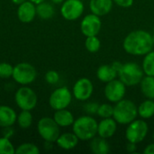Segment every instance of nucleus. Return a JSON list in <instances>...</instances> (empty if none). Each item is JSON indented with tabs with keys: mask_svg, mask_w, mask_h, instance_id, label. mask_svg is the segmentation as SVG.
<instances>
[{
	"mask_svg": "<svg viewBox=\"0 0 154 154\" xmlns=\"http://www.w3.org/2000/svg\"><path fill=\"white\" fill-rule=\"evenodd\" d=\"M152 138H153V141H154V133H153V134H152Z\"/></svg>",
	"mask_w": 154,
	"mask_h": 154,
	"instance_id": "obj_42",
	"label": "nucleus"
},
{
	"mask_svg": "<svg viewBox=\"0 0 154 154\" xmlns=\"http://www.w3.org/2000/svg\"><path fill=\"white\" fill-rule=\"evenodd\" d=\"M14 5H21V4H23V2H25V1H27V0H11Z\"/></svg>",
	"mask_w": 154,
	"mask_h": 154,
	"instance_id": "obj_38",
	"label": "nucleus"
},
{
	"mask_svg": "<svg viewBox=\"0 0 154 154\" xmlns=\"http://www.w3.org/2000/svg\"><path fill=\"white\" fill-rule=\"evenodd\" d=\"M118 77L126 87H132L140 84L144 77V72L143 68L135 62L122 63L118 70Z\"/></svg>",
	"mask_w": 154,
	"mask_h": 154,
	"instance_id": "obj_4",
	"label": "nucleus"
},
{
	"mask_svg": "<svg viewBox=\"0 0 154 154\" xmlns=\"http://www.w3.org/2000/svg\"><path fill=\"white\" fill-rule=\"evenodd\" d=\"M138 116L142 119H150L154 116V100L147 98L137 107Z\"/></svg>",
	"mask_w": 154,
	"mask_h": 154,
	"instance_id": "obj_22",
	"label": "nucleus"
},
{
	"mask_svg": "<svg viewBox=\"0 0 154 154\" xmlns=\"http://www.w3.org/2000/svg\"><path fill=\"white\" fill-rule=\"evenodd\" d=\"M15 153V149L12 144L10 139L5 137L0 138V154H14Z\"/></svg>",
	"mask_w": 154,
	"mask_h": 154,
	"instance_id": "obj_30",
	"label": "nucleus"
},
{
	"mask_svg": "<svg viewBox=\"0 0 154 154\" xmlns=\"http://www.w3.org/2000/svg\"><path fill=\"white\" fill-rule=\"evenodd\" d=\"M105 97L111 103H117L124 99L126 93V86L120 79H113L105 87Z\"/></svg>",
	"mask_w": 154,
	"mask_h": 154,
	"instance_id": "obj_10",
	"label": "nucleus"
},
{
	"mask_svg": "<svg viewBox=\"0 0 154 154\" xmlns=\"http://www.w3.org/2000/svg\"><path fill=\"white\" fill-rule=\"evenodd\" d=\"M113 4V0H90L89 9L92 14L98 16H104L110 13Z\"/></svg>",
	"mask_w": 154,
	"mask_h": 154,
	"instance_id": "obj_17",
	"label": "nucleus"
},
{
	"mask_svg": "<svg viewBox=\"0 0 154 154\" xmlns=\"http://www.w3.org/2000/svg\"><path fill=\"white\" fill-rule=\"evenodd\" d=\"M15 103L21 110H32L37 105L36 93L28 87H22L17 89L14 96Z\"/></svg>",
	"mask_w": 154,
	"mask_h": 154,
	"instance_id": "obj_8",
	"label": "nucleus"
},
{
	"mask_svg": "<svg viewBox=\"0 0 154 154\" xmlns=\"http://www.w3.org/2000/svg\"><path fill=\"white\" fill-rule=\"evenodd\" d=\"M136 149H137V147H136V143H134L128 142V143H127V145H126V150H127V152H130V153H134V152H136Z\"/></svg>",
	"mask_w": 154,
	"mask_h": 154,
	"instance_id": "obj_36",
	"label": "nucleus"
},
{
	"mask_svg": "<svg viewBox=\"0 0 154 154\" xmlns=\"http://www.w3.org/2000/svg\"><path fill=\"white\" fill-rule=\"evenodd\" d=\"M114 114V106L110 104L104 103L99 105L98 110H97V116L101 118H110L113 117Z\"/></svg>",
	"mask_w": 154,
	"mask_h": 154,
	"instance_id": "obj_29",
	"label": "nucleus"
},
{
	"mask_svg": "<svg viewBox=\"0 0 154 154\" xmlns=\"http://www.w3.org/2000/svg\"><path fill=\"white\" fill-rule=\"evenodd\" d=\"M37 129L40 136L46 142L56 143L60 134V126L53 118L42 117L39 120Z\"/></svg>",
	"mask_w": 154,
	"mask_h": 154,
	"instance_id": "obj_5",
	"label": "nucleus"
},
{
	"mask_svg": "<svg viewBox=\"0 0 154 154\" xmlns=\"http://www.w3.org/2000/svg\"><path fill=\"white\" fill-rule=\"evenodd\" d=\"M90 150L95 154H107L110 152V145L106 139L100 136L94 137L90 140Z\"/></svg>",
	"mask_w": 154,
	"mask_h": 154,
	"instance_id": "obj_21",
	"label": "nucleus"
},
{
	"mask_svg": "<svg viewBox=\"0 0 154 154\" xmlns=\"http://www.w3.org/2000/svg\"><path fill=\"white\" fill-rule=\"evenodd\" d=\"M14 134V129L12 128V126H7V127H3V132H2V134H3V137H5V138H8L10 139Z\"/></svg>",
	"mask_w": 154,
	"mask_h": 154,
	"instance_id": "obj_35",
	"label": "nucleus"
},
{
	"mask_svg": "<svg viewBox=\"0 0 154 154\" xmlns=\"http://www.w3.org/2000/svg\"><path fill=\"white\" fill-rule=\"evenodd\" d=\"M36 15V6L35 4L27 0L23 4L19 5L17 9L18 19L24 23H31Z\"/></svg>",
	"mask_w": 154,
	"mask_h": 154,
	"instance_id": "obj_15",
	"label": "nucleus"
},
{
	"mask_svg": "<svg viewBox=\"0 0 154 154\" xmlns=\"http://www.w3.org/2000/svg\"><path fill=\"white\" fill-rule=\"evenodd\" d=\"M117 130V123L116 121L110 117V118H103L97 126V134L98 136L108 139L111 138Z\"/></svg>",
	"mask_w": 154,
	"mask_h": 154,
	"instance_id": "obj_16",
	"label": "nucleus"
},
{
	"mask_svg": "<svg viewBox=\"0 0 154 154\" xmlns=\"http://www.w3.org/2000/svg\"><path fill=\"white\" fill-rule=\"evenodd\" d=\"M149 127L144 119H135L131 122L125 131V138L134 143H142L147 136Z\"/></svg>",
	"mask_w": 154,
	"mask_h": 154,
	"instance_id": "obj_7",
	"label": "nucleus"
},
{
	"mask_svg": "<svg viewBox=\"0 0 154 154\" xmlns=\"http://www.w3.org/2000/svg\"><path fill=\"white\" fill-rule=\"evenodd\" d=\"M121 65L122 63L118 61H115L112 64L101 65L97 70V79L106 84L109 81H112L116 78V76H118V70Z\"/></svg>",
	"mask_w": 154,
	"mask_h": 154,
	"instance_id": "obj_14",
	"label": "nucleus"
},
{
	"mask_svg": "<svg viewBox=\"0 0 154 154\" xmlns=\"http://www.w3.org/2000/svg\"><path fill=\"white\" fill-rule=\"evenodd\" d=\"M141 91L143 95L149 99L154 100V77L153 76H145L143 78L140 82Z\"/></svg>",
	"mask_w": 154,
	"mask_h": 154,
	"instance_id": "obj_23",
	"label": "nucleus"
},
{
	"mask_svg": "<svg viewBox=\"0 0 154 154\" xmlns=\"http://www.w3.org/2000/svg\"><path fill=\"white\" fill-rule=\"evenodd\" d=\"M15 153L16 154H39L40 153V150L39 148L33 144V143H23L21 145H19L16 150H15Z\"/></svg>",
	"mask_w": 154,
	"mask_h": 154,
	"instance_id": "obj_28",
	"label": "nucleus"
},
{
	"mask_svg": "<svg viewBox=\"0 0 154 154\" xmlns=\"http://www.w3.org/2000/svg\"><path fill=\"white\" fill-rule=\"evenodd\" d=\"M29 1H31V2H32V3H34L35 5H38V4H40V3H42V2L46 1V0H29Z\"/></svg>",
	"mask_w": 154,
	"mask_h": 154,
	"instance_id": "obj_39",
	"label": "nucleus"
},
{
	"mask_svg": "<svg viewBox=\"0 0 154 154\" xmlns=\"http://www.w3.org/2000/svg\"><path fill=\"white\" fill-rule=\"evenodd\" d=\"M64 1H65V0H51V2H52V3L57 4V5H59V4H62Z\"/></svg>",
	"mask_w": 154,
	"mask_h": 154,
	"instance_id": "obj_40",
	"label": "nucleus"
},
{
	"mask_svg": "<svg viewBox=\"0 0 154 154\" xmlns=\"http://www.w3.org/2000/svg\"><path fill=\"white\" fill-rule=\"evenodd\" d=\"M55 14L54 7L51 4L44 1L36 5V14L43 20H48L53 17Z\"/></svg>",
	"mask_w": 154,
	"mask_h": 154,
	"instance_id": "obj_24",
	"label": "nucleus"
},
{
	"mask_svg": "<svg viewBox=\"0 0 154 154\" xmlns=\"http://www.w3.org/2000/svg\"><path fill=\"white\" fill-rule=\"evenodd\" d=\"M152 35L144 30L131 32L124 40V50L130 55L144 56L153 49Z\"/></svg>",
	"mask_w": 154,
	"mask_h": 154,
	"instance_id": "obj_1",
	"label": "nucleus"
},
{
	"mask_svg": "<svg viewBox=\"0 0 154 154\" xmlns=\"http://www.w3.org/2000/svg\"><path fill=\"white\" fill-rule=\"evenodd\" d=\"M53 119L58 124L60 127H68L73 125L75 119L71 112L64 109L56 110V112L53 115Z\"/></svg>",
	"mask_w": 154,
	"mask_h": 154,
	"instance_id": "obj_20",
	"label": "nucleus"
},
{
	"mask_svg": "<svg viewBox=\"0 0 154 154\" xmlns=\"http://www.w3.org/2000/svg\"><path fill=\"white\" fill-rule=\"evenodd\" d=\"M79 141V139L74 133H64L62 134H60L59 138L56 141V143L60 149L69 151L74 149L78 145Z\"/></svg>",
	"mask_w": 154,
	"mask_h": 154,
	"instance_id": "obj_18",
	"label": "nucleus"
},
{
	"mask_svg": "<svg viewBox=\"0 0 154 154\" xmlns=\"http://www.w3.org/2000/svg\"><path fill=\"white\" fill-rule=\"evenodd\" d=\"M143 153L144 154H154V143H150L148 144L144 150H143Z\"/></svg>",
	"mask_w": 154,
	"mask_h": 154,
	"instance_id": "obj_37",
	"label": "nucleus"
},
{
	"mask_svg": "<svg viewBox=\"0 0 154 154\" xmlns=\"http://www.w3.org/2000/svg\"><path fill=\"white\" fill-rule=\"evenodd\" d=\"M72 100V94L67 87H61L55 89L50 96L49 104L52 109L60 110L67 108Z\"/></svg>",
	"mask_w": 154,
	"mask_h": 154,
	"instance_id": "obj_9",
	"label": "nucleus"
},
{
	"mask_svg": "<svg viewBox=\"0 0 154 154\" xmlns=\"http://www.w3.org/2000/svg\"><path fill=\"white\" fill-rule=\"evenodd\" d=\"M17 115L15 111L7 106H0V127L12 126L16 122Z\"/></svg>",
	"mask_w": 154,
	"mask_h": 154,
	"instance_id": "obj_19",
	"label": "nucleus"
},
{
	"mask_svg": "<svg viewBox=\"0 0 154 154\" xmlns=\"http://www.w3.org/2000/svg\"><path fill=\"white\" fill-rule=\"evenodd\" d=\"M37 77L35 68L27 62L18 63L14 67L12 78L14 80L23 86L32 84Z\"/></svg>",
	"mask_w": 154,
	"mask_h": 154,
	"instance_id": "obj_6",
	"label": "nucleus"
},
{
	"mask_svg": "<svg viewBox=\"0 0 154 154\" xmlns=\"http://www.w3.org/2000/svg\"><path fill=\"white\" fill-rule=\"evenodd\" d=\"M102 27V22L100 16L90 14H87L81 21L80 23V30L81 32L86 36H97Z\"/></svg>",
	"mask_w": 154,
	"mask_h": 154,
	"instance_id": "obj_13",
	"label": "nucleus"
},
{
	"mask_svg": "<svg viewBox=\"0 0 154 154\" xmlns=\"http://www.w3.org/2000/svg\"><path fill=\"white\" fill-rule=\"evenodd\" d=\"M85 47L88 51L91 53L97 52L101 47V42L97 36H88L85 41Z\"/></svg>",
	"mask_w": 154,
	"mask_h": 154,
	"instance_id": "obj_27",
	"label": "nucleus"
},
{
	"mask_svg": "<svg viewBox=\"0 0 154 154\" xmlns=\"http://www.w3.org/2000/svg\"><path fill=\"white\" fill-rule=\"evenodd\" d=\"M45 80L47 81V83L51 85H55L60 80V75L55 70H49L45 74Z\"/></svg>",
	"mask_w": 154,
	"mask_h": 154,
	"instance_id": "obj_32",
	"label": "nucleus"
},
{
	"mask_svg": "<svg viewBox=\"0 0 154 154\" xmlns=\"http://www.w3.org/2000/svg\"><path fill=\"white\" fill-rule=\"evenodd\" d=\"M84 13V4L81 0H65L60 7V14L65 20L75 21Z\"/></svg>",
	"mask_w": 154,
	"mask_h": 154,
	"instance_id": "obj_11",
	"label": "nucleus"
},
{
	"mask_svg": "<svg viewBox=\"0 0 154 154\" xmlns=\"http://www.w3.org/2000/svg\"><path fill=\"white\" fill-rule=\"evenodd\" d=\"M138 116L136 105L129 99H122L114 106L113 118L119 125H129Z\"/></svg>",
	"mask_w": 154,
	"mask_h": 154,
	"instance_id": "obj_3",
	"label": "nucleus"
},
{
	"mask_svg": "<svg viewBox=\"0 0 154 154\" xmlns=\"http://www.w3.org/2000/svg\"><path fill=\"white\" fill-rule=\"evenodd\" d=\"M98 107H99V105L97 103L89 102L84 106V110L88 115H95V114H97Z\"/></svg>",
	"mask_w": 154,
	"mask_h": 154,
	"instance_id": "obj_33",
	"label": "nucleus"
},
{
	"mask_svg": "<svg viewBox=\"0 0 154 154\" xmlns=\"http://www.w3.org/2000/svg\"><path fill=\"white\" fill-rule=\"evenodd\" d=\"M142 68L145 75L154 77V51H151L144 55Z\"/></svg>",
	"mask_w": 154,
	"mask_h": 154,
	"instance_id": "obj_25",
	"label": "nucleus"
},
{
	"mask_svg": "<svg viewBox=\"0 0 154 154\" xmlns=\"http://www.w3.org/2000/svg\"><path fill=\"white\" fill-rule=\"evenodd\" d=\"M152 41H153V44H154V33L152 34Z\"/></svg>",
	"mask_w": 154,
	"mask_h": 154,
	"instance_id": "obj_41",
	"label": "nucleus"
},
{
	"mask_svg": "<svg viewBox=\"0 0 154 154\" xmlns=\"http://www.w3.org/2000/svg\"><path fill=\"white\" fill-rule=\"evenodd\" d=\"M98 123L90 116L77 118L72 125V131L80 141H89L97 134Z\"/></svg>",
	"mask_w": 154,
	"mask_h": 154,
	"instance_id": "obj_2",
	"label": "nucleus"
},
{
	"mask_svg": "<svg viewBox=\"0 0 154 154\" xmlns=\"http://www.w3.org/2000/svg\"><path fill=\"white\" fill-rule=\"evenodd\" d=\"M114 3H116L117 5L124 7V8H128L133 5L134 0H113Z\"/></svg>",
	"mask_w": 154,
	"mask_h": 154,
	"instance_id": "obj_34",
	"label": "nucleus"
},
{
	"mask_svg": "<svg viewBox=\"0 0 154 154\" xmlns=\"http://www.w3.org/2000/svg\"><path fill=\"white\" fill-rule=\"evenodd\" d=\"M94 91L92 81L87 78H81L76 81L72 88L73 97L79 101H87L90 98Z\"/></svg>",
	"mask_w": 154,
	"mask_h": 154,
	"instance_id": "obj_12",
	"label": "nucleus"
},
{
	"mask_svg": "<svg viewBox=\"0 0 154 154\" xmlns=\"http://www.w3.org/2000/svg\"><path fill=\"white\" fill-rule=\"evenodd\" d=\"M16 122L18 125L23 129L29 128L32 124V116L28 110H22L21 113L17 116Z\"/></svg>",
	"mask_w": 154,
	"mask_h": 154,
	"instance_id": "obj_26",
	"label": "nucleus"
},
{
	"mask_svg": "<svg viewBox=\"0 0 154 154\" xmlns=\"http://www.w3.org/2000/svg\"><path fill=\"white\" fill-rule=\"evenodd\" d=\"M14 67L6 62L0 63V78L2 79H8L13 75Z\"/></svg>",
	"mask_w": 154,
	"mask_h": 154,
	"instance_id": "obj_31",
	"label": "nucleus"
}]
</instances>
